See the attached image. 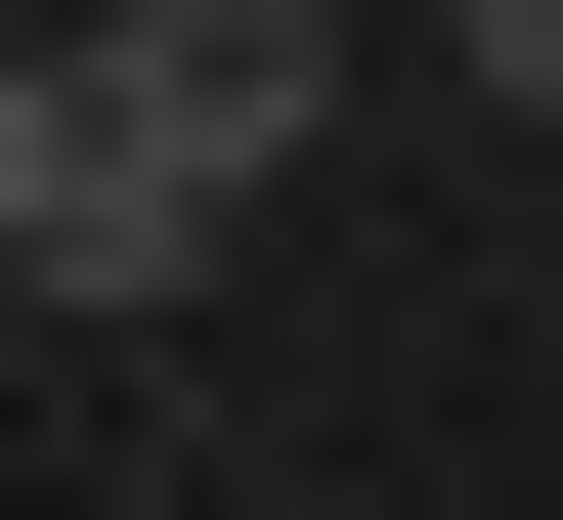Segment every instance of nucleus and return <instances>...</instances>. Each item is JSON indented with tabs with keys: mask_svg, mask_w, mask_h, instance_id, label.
<instances>
[{
	"mask_svg": "<svg viewBox=\"0 0 563 520\" xmlns=\"http://www.w3.org/2000/svg\"><path fill=\"white\" fill-rule=\"evenodd\" d=\"M217 261H261V174L174 131V44H131V0H44V87H0V303H44V347H174Z\"/></svg>",
	"mask_w": 563,
	"mask_h": 520,
	"instance_id": "nucleus-1",
	"label": "nucleus"
},
{
	"mask_svg": "<svg viewBox=\"0 0 563 520\" xmlns=\"http://www.w3.org/2000/svg\"><path fill=\"white\" fill-rule=\"evenodd\" d=\"M433 87H477V131H520V174H563V0H433Z\"/></svg>",
	"mask_w": 563,
	"mask_h": 520,
	"instance_id": "nucleus-2",
	"label": "nucleus"
}]
</instances>
